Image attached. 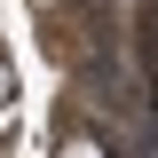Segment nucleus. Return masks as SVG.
Instances as JSON below:
<instances>
[{"label": "nucleus", "instance_id": "1", "mask_svg": "<svg viewBox=\"0 0 158 158\" xmlns=\"http://www.w3.org/2000/svg\"><path fill=\"white\" fill-rule=\"evenodd\" d=\"M56 158H103V142H87V135H71V142H63Z\"/></svg>", "mask_w": 158, "mask_h": 158}, {"label": "nucleus", "instance_id": "2", "mask_svg": "<svg viewBox=\"0 0 158 158\" xmlns=\"http://www.w3.org/2000/svg\"><path fill=\"white\" fill-rule=\"evenodd\" d=\"M8 87H16V79H8V63H0V103H8Z\"/></svg>", "mask_w": 158, "mask_h": 158}, {"label": "nucleus", "instance_id": "3", "mask_svg": "<svg viewBox=\"0 0 158 158\" xmlns=\"http://www.w3.org/2000/svg\"><path fill=\"white\" fill-rule=\"evenodd\" d=\"M40 8H48V0H40Z\"/></svg>", "mask_w": 158, "mask_h": 158}]
</instances>
